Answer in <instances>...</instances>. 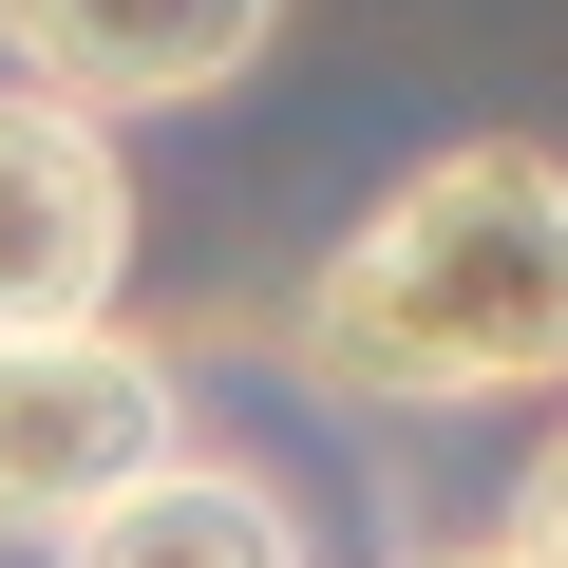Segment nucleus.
I'll list each match as a JSON object with an SVG mask.
<instances>
[{"instance_id": "obj_7", "label": "nucleus", "mask_w": 568, "mask_h": 568, "mask_svg": "<svg viewBox=\"0 0 568 568\" xmlns=\"http://www.w3.org/2000/svg\"><path fill=\"white\" fill-rule=\"evenodd\" d=\"M398 568H511V530H493V549H398Z\"/></svg>"}, {"instance_id": "obj_4", "label": "nucleus", "mask_w": 568, "mask_h": 568, "mask_svg": "<svg viewBox=\"0 0 568 568\" xmlns=\"http://www.w3.org/2000/svg\"><path fill=\"white\" fill-rule=\"evenodd\" d=\"M284 39V0H0V58L95 95V114H190Z\"/></svg>"}, {"instance_id": "obj_6", "label": "nucleus", "mask_w": 568, "mask_h": 568, "mask_svg": "<svg viewBox=\"0 0 568 568\" xmlns=\"http://www.w3.org/2000/svg\"><path fill=\"white\" fill-rule=\"evenodd\" d=\"M511 568H568V436L511 474Z\"/></svg>"}, {"instance_id": "obj_3", "label": "nucleus", "mask_w": 568, "mask_h": 568, "mask_svg": "<svg viewBox=\"0 0 568 568\" xmlns=\"http://www.w3.org/2000/svg\"><path fill=\"white\" fill-rule=\"evenodd\" d=\"M133 284V171L114 114L58 77H0V342L20 323H114Z\"/></svg>"}, {"instance_id": "obj_1", "label": "nucleus", "mask_w": 568, "mask_h": 568, "mask_svg": "<svg viewBox=\"0 0 568 568\" xmlns=\"http://www.w3.org/2000/svg\"><path fill=\"white\" fill-rule=\"evenodd\" d=\"M284 361L361 417H493L568 398V152L474 133L417 152L284 304Z\"/></svg>"}, {"instance_id": "obj_2", "label": "nucleus", "mask_w": 568, "mask_h": 568, "mask_svg": "<svg viewBox=\"0 0 568 568\" xmlns=\"http://www.w3.org/2000/svg\"><path fill=\"white\" fill-rule=\"evenodd\" d=\"M171 436H190L171 417V361H133L114 323H20V342H0V549H58Z\"/></svg>"}, {"instance_id": "obj_5", "label": "nucleus", "mask_w": 568, "mask_h": 568, "mask_svg": "<svg viewBox=\"0 0 568 568\" xmlns=\"http://www.w3.org/2000/svg\"><path fill=\"white\" fill-rule=\"evenodd\" d=\"M58 568H304V511H284L265 474H227V455H152L133 493H95L77 530H58Z\"/></svg>"}]
</instances>
